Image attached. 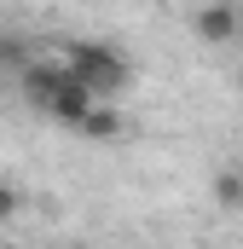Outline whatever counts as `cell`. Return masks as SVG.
Masks as SVG:
<instances>
[{
	"mask_svg": "<svg viewBox=\"0 0 243 249\" xmlns=\"http://www.w3.org/2000/svg\"><path fill=\"white\" fill-rule=\"evenodd\" d=\"M23 93H29V105H41L47 116H58V122H69V127L99 105V99L69 75V64H29V70H23Z\"/></svg>",
	"mask_w": 243,
	"mask_h": 249,
	"instance_id": "1",
	"label": "cell"
},
{
	"mask_svg": "<svg viewBox=\"0 0 243 249\" xmlns=\"http://www.w3.org/2000/svg\"><path fill=\"white\" fill-rule=\"evenodd\" d=\"M0 249H12V244H0Z\"/></svg>",
	"mask_w": 243,
	"mask_h": 249,
	"instance_id": "7",
	"label": "cell"
},
{
	"mask_svg": "<svg viewBox=\"0 0 243 249\" xmlns=\"http://www.w3.org/2000/svg\"><path fill=\"white\" fill-rule=\"evenodd\" d=\"M75 133H87V139H116V133H122V116L104 105V99H99V105H93V110L75 122Z\"/></svg>",
	"mask_w": 243,
	"mask_h": 249,
	"instance_id": "4",
	"label": "cell"
},
{
	"mask_svg": "<svg viewBox=\"0 0 243 249\" xmlns=\"http://www.w3.org/2000/svg\"><path fill=\"white\" fill-rule=\"evenodd\" d=\"M64 64H69V75L93 93V99H110L122 81H127V64H122L116 47H104V41H69V53H64Z\"/></svg>",
	"mask_w": 243,
	"mask_h": 249,
	"instance_id": "2",
	"label": "cell"
},
{
	"mask_svg": "<svg viewBox=\"0 0 243 249\" xmlns=\"http://www.w3.org/2000/svg\"><path fill=\"white\" fill-rule=\"evenodd\" d=\"M214 197H220V209H238L243 203V174H232V168L214 174Z\"/></svg>",
	"mask_w": 243,
	"mask_h": 249,
	"instance_id": "5",
	"label": "cell"
},
{
	"mask_svg": "<svg viewBox=\"0 0 243 249\" xmlns=\"http://www.w3.org/2000/svg\"><path fill=\"white\" fill-rule=\"evenodd\" d=\"M197 35H203L208 47H226V41L238 35V6H232V0L203 6V12H197Z\"/></svg>",
	"mask_w": 243,
	"mask_h": 249,
	"instance_id": "3",
	"label": "cell"
},
{
	"mask_svg": "<svg viewBox=\"0 0 243 249\" xmlns=\"http://www.w3.org/2000/svg\"><path fill=\"white\" fill-rule=\"evenodd\" d=\"M17 203H23V197H17V191L0 180V220H12V214H17Z\"/></svg>",
	"mask_w": 243,
	"mask_h": 249,
	"instance_id": "6",
	"label": "cell"
}]
</instances>
